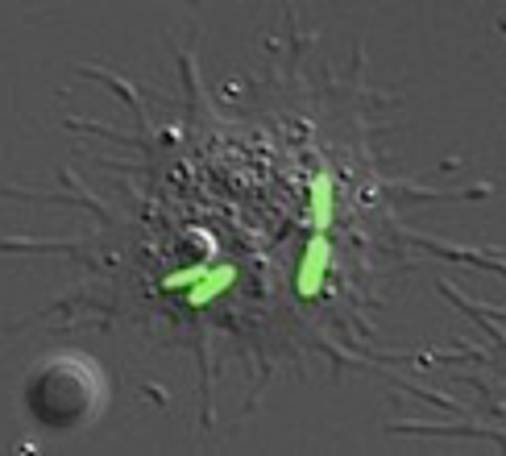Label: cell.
<instances>
[{
  "label": "cell",
  "mask_w": 506,
  "mask_h": 456,
  "mask_svg": "<svg viewBox=\"0 0 506 456\" xmlns=\"http://www.w3.org/2000/svg\"><path fill=\"white\" fill-rule=\"evenodd\" d=\"M328 216H332V179L320 175L316 179V228H328Z\"/></svg>",
  "instance_id": "3"
},
{
  "label": "cell",
  "mask_w": 506,
  "mask_h": 456,
  "mask_svg": "<svg viewBox=\"0 0 506 456\" xmlns=\"http://www.w3.org/2000/svg\"><path fill=\"white\" fill-rule=\"evenodd\" d=\"M324 266H328V241L316 237V241L307 245V257H303V270H299V295L303 299H316V295H320Z\"/></svg>",
  "instance_id": "1"
},
{
  "label": "cell",
  "mask_w": 506,
  "mask_h": 456,
  "mask_svg": "<svg viewBox=\"0 0 506 456\" xmlns=\"http://www.w3.org/2000/svg\"><path fill=\"white\" fill-rule=\"evenodd\" d=\"M237 278V270L233 266H220V270H212V274H204V278L195 282V291L187 295V303H191V307H204L208 299H212L216 291H224V286H229V282Z\"/></svg>",
  "instance_id": "2"
}]
</instances>
